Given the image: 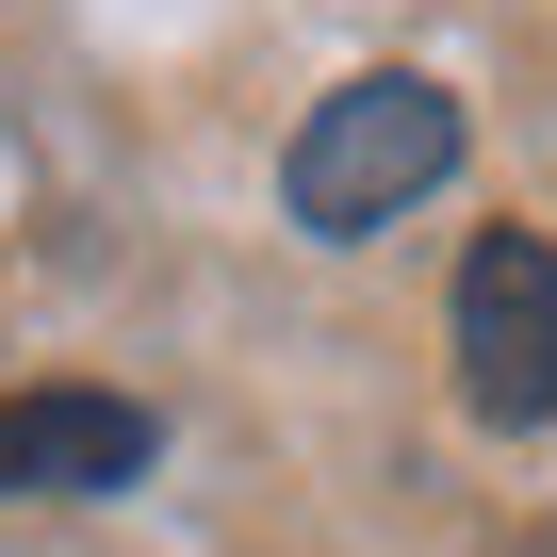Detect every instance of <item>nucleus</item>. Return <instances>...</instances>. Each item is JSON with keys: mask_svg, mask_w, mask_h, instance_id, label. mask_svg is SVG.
<instances>
[{"mask_svg": "<svg viewBox=\"0 0 557 557\" xmlns=\"http://www.w3.org/2000/svg\"><path fill=\"white\" fill-rule=\"evenodd\" d=\"M443 181H459V99H443L426 66H361L345 99L296 115V148H278V213L329 230V246L394 230V213L443 197Z\"/></svg>", "mask_w": 557, "mask_h": 557, "instance_id": "f257e3e1", "label": "nucleus"}, {"mask_svg": "<svg viewBox=\"0 0 557 557\" xmlns=\"http://www.w3.org/2000/svg\"><path fill=\"white\" fill-rule=\"evenodd\" d=\"M443 345H459V394H475L492 426H541V410H557V246H541V230H475V246H459Z\"/></svg>", "mask_w": 557, "mask_h": 557, "instance_id": "f03ea898", "label": "nucleus"}, {"mask_svg": "<svg viewBox=\"0 0 557 557\" xmlns=\"http://www.w3.org/2000/svg\"><path fill=\"white\" fill-rule=\"evenodd\" d=\"M148 443L164 426L132 394H0V492H132Z\"/></svg>", "mask_w": 557, "mask_h": 557, "instance_id": "7ed1b4c3", "label": "nucleus"}]
</instances>
